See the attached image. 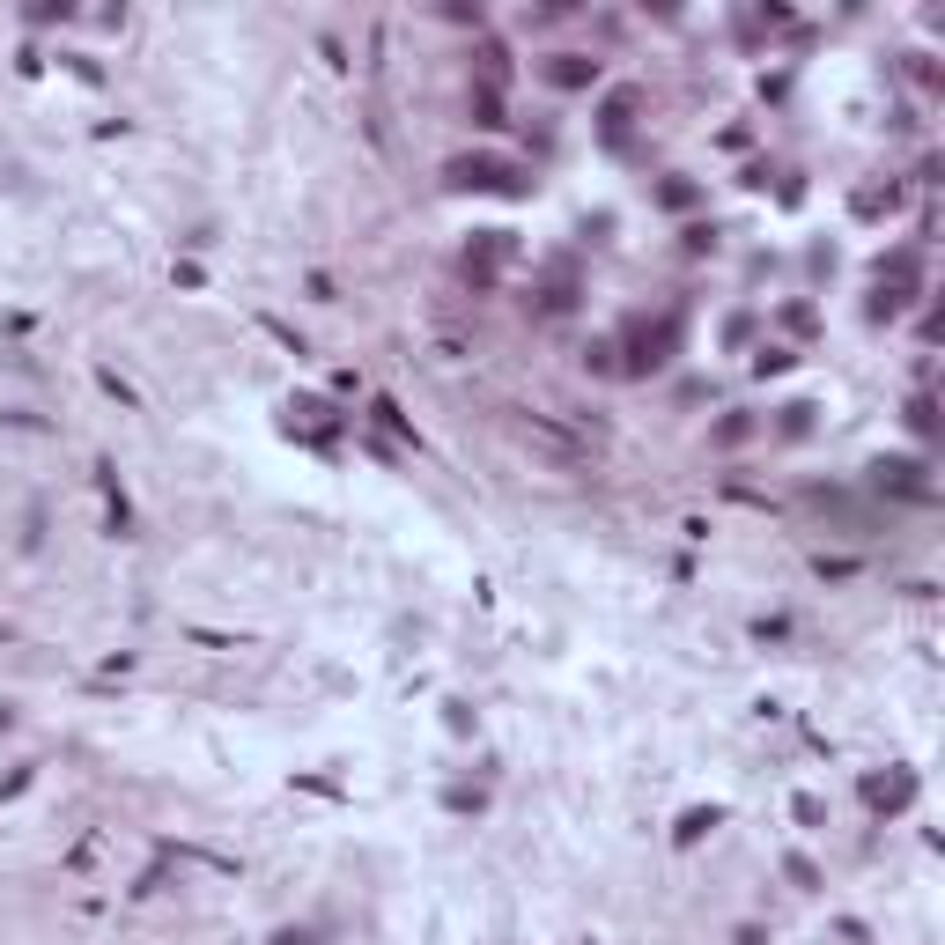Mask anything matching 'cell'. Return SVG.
Masks as SVG:
<instances>
[{
  "label": "cell",
  "mask_w": 945,
  "mask_h": 945,
  "mask_svg": "<svg viewBox=\"0 0 945 945\" xmlns=\"http://www.w3.org/2000/svg\"><path fill=\"white\" fill-rule=\"evenodd\" d=\"M451 178H458V185H510L503 162H451Z\"/></svg>",
  "instance_id": "6da1fadb"
}]
</instances>
